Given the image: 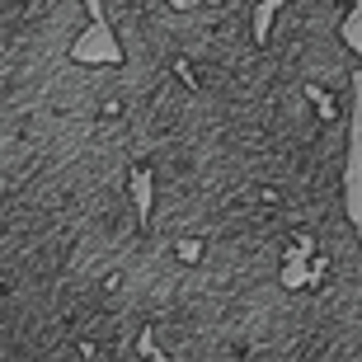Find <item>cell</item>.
<instances>
[{
    "label": "cell",
    "instance_id": "6da1fadb",
    "mask_svg": "<svg viewBox=\"0 0 362 362\" xmlns=\"http://www.w3.org/2000/svg\"><path fill=\"white\" fill-rule=\"evenodd\" d=\"M353 5L358 0H273L264 52L287 81L315 90L320 99H344L362 71L358 47L349 42Z\"/></svg>",
    "mask_w": 362,
    "mask_h": 362
},
{
    "label": "cell",
    "instance_id": "7a4b0ae2",
    "mask_svg": "<svg viewBox=\"0 0 362 362\" xmlns=\"http://www.w3.org/2000/svg\"><path fill=\"white\" fill-rule=\"evenodd\" d=\"M301 362H362V235L358 221L310 245V301Z\"/></svg>",
    "mask_w": 362,
    "mask_h": 362
}]
</instances>
